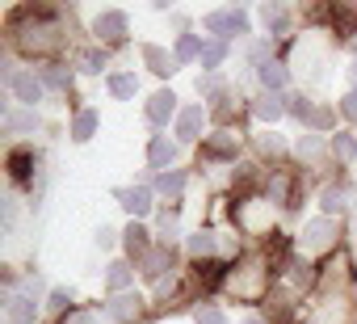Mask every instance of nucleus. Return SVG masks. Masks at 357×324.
<instances>
[{
  "instance_id": "nucleus-1",
  "label": "nucleus",
  "mask_w": 357,
  "mask_h": 324,
  "mask_svg": "<svg viewBox=\"0 0 357 324\" xmlns=\"http://www.w3.org/2000/svg\"><path fill=\"white\" fill-rule=\"evenodd\" d=\"M332 240H336V223H332V219H311V223L303 228V249H307V253H324Z\"/></svg>"
},
{
  "instance_id": "nucleus-2",
  "label": "nucleus",
  "mask_w": 357,
  "mask_h": 324,
  "mask_svg": "<svg viewBox=\"0 0 357 324\" xmlns=\"http://www.w3.org/2000/svg\"><path fill=\"white\" fill-rule=\"evenodd\" d=\"M139 311H143L139 295H114V299H109V307H105V316H109L114 324H135V320H139Z\"/></svg>"
},
{
  "instance_id": "nucleus-3",
  "label": "nucleus",
  "mask_w": 357,
  "mask_h": 324,
  "mask_svg": "<svg viewBox=\"0 0 357 324\" xmlns=\"http://www.w3.org/2000/svg\"><path fill=\"white\" fill-rule=\"evenodd\" d=\"M93 30H97V38H105V43H118V38L126 34V13H118V9H105V13L93 22Z\"/></svg>"
},
{
  "instance_id": "nucleus-4",
  "label": "nucleus",
  "mask_w": 357,
  "mask_h": 324,
  "mask_svg": "<svg viewBox=\"0 0 357 324\" xmlns=\"http://www.w3.org/2000/svg\"><path fill=\"white\" fill-rule=\"evenodd\" d=\"M261 282H265V270H261V261H252L240 278H231V286H236V295H244V299H257L261 295Z\"/></svg>"
},
{
  "instance_id": "nucleus-5",
  "label": "nucleus",
  "mask_w": 357,
  "mask_h": 324,
  "mask_svg": "<svg viewBox=\"0 0 357 324\" xmlns=\"http://www.w3.org/2000/svg\"><path fill=\"white\" fill-rule=\"evenodd\" d=\"M9 89H13V93H17V101H26V105L43 101V84H38L30 72H17V76H9Z\"/></svg>"
},
{
  "instance_id": "nucleus-6",
  "label": "nucleus",
  "mask_w": 357,
  "mask_h": 324,
  "mask_svg": "<svg viewBox=\"0 0 357 324\" xmlns=\"http://www.w3.org/2000/svg\"><path fill=\"white\" fill-rule=\"evenodd\" d=\"M34 316H38L34 295H13L9 299V324H34Z\"/></svg>"
},
{
  "instance_id": "nucleus-7",
  "label": "nucleus",
  "mask_w": 357,
  "mask_h": 324,
  "mask_svg": "<svg viewBox=\"0 0 357 324\" xmlns=\"http://www.w3.org/2000/svg\"><path fill=\"white\" fill-rule=\"evenodd\" d=\"M17 43H22L26 51H51V47H55V30H51V26H34V30L17 34Z\"/></svg>"
},
{
  "instance_id": "nucleus-8",
  "label": "nucleus",
  "mask_w": 357,
  "mask_h": 324,
  "mask_svg": "<svg viewBox=\"0 0 357 324\" xmlns=\"http://www.w3.org/2000/svg\"><path fill=\"white\" fill-rule=\"evenodd\" d=\"M202 105H190V110H181L176 114V135L181 139H198V131H202Z\"/></svg>"
},
{
  "instance_id": "nucleus-9",
  "label": "nucleus",
  "mask_w": 357,
  "mask_h": 324,
  "mask_svg": "<svg viewBox=\"0 0 357 324\" xmlns=\"http://www.w3.org/2000/svg\"><path fill=\"white\" fill-rule=\"evenodd\" d=\"M172 110H176V97H172V93H155V97L147 101V118H151L155 126H164V122L172 118Z\"/></svg>"
},
{
  "instance_id": "nucleus-10",
  "label": "nucleus",
  "mask_w": 357,
  "mask_h": 324,
  "mask_svg": "<svg viewBox=\"0 0 357 324\" xmlns=\"http://www.w3.org/2000/svg\"><path fill=\"white\" fill-rule=\"evenodd\" d=\"M143 59H147V68H151V72H160V76L176 72V59H172L168 51H160V47H143Z\"/></svg>"
},
{
  "instance_id": "nucleus-11",
  "label": "nucleus",
  "mask_w": 357,
  "mask_h": 324,
  "mask_svg": "<svg viewBox=\"0 0 357 324\" xmlns=\"http://www.w3.org/2000/svg\"><path fill=\"white\" fill-rule=\"evenodd\" d=\"M147 156H151V165H155V169H164V165H172L176 143H168L164 135H155V139H151V147H147Z\"/></svg>"
},
{
  "instance_id": "nucleus-12",
  "label": "nucleus",
  "mask_w": 357,
  "mask_h": 324,
  "mask_svg": "<svg viewBox=\"0 0 357 324\" xmlns=\"http://www.w3.org/2000/svg\"><path fill=\"white\" fill-rule=\"evenodd\" d=\"M34 126H38V114L34 110H9L5 114V131H13V135L17 131H34Z\"/></svg>"
},
{
  "instance_id": "nucleus-13",
  "label": "nucleus",
  "mask_w": 357,
  "mask_h": 324,
  "mask_svg": "<svg viewBox=\"0 0 357 324\" xmlns=\"http://www.w3.org/2000/svg\"><path fill=\"white\" fill-rule=\"evenodd\" d=\"M244 26H248L244 13H211V17H206V30H236V34H240Z\"/></svg>"
},
{
  "instance_id": "nucleus-14",
  "label": "nucleus",
  "mask_w": 357,
  "mask_h": 324,
  "mask_svg": "<svg viewBox=\"0 0 357 324\" xmlns=\"http://www.w3.org/2000/svg\"><path fill=\"white\" fill-rule=\"evenodd\" d=\"M282 97L278 93H265V97H257V118H265V122H273V118H282Z\"/></svg>"
},
{
  "instance_id": "nucleus-15",
  "label": "nucleus",
  "mask_w": 357,
  "mask_h": 324,
  "mask_svg": "<svg viewBox=\"0 0 357 324\" xmlns=\"http://www.w3.org/2000/svg\"><path fill=\"white\" fill-rule=\"evenodd\" d=\"M118 198H122V207L130 211V215H147V190H118Z\"/></svg>"
},
{
  "instance_id": "nucleus-16",
  "label": "nucleus",
  "mask_w": 357,
  "mask_h": 324,
  "mask_svg": "<svg viewBox=\"0 0 357 324\" xmlns=\"http://www.w3.org/2000/svg\"><path fill=\"white\" fill-rule=\"evenodd\" d=\"M93 131H97V114H93V110H80V114H76V122H72V139H80V143H84Z\"/></svg>"
},
{
  "instance_id": "nucleus-17",
  "label": "nucleus",
  "mask_w": 357,
  "mask_h": 324,
  "mask_svg": "<svg viewBox=\"0 0 357 324\" xmlns=\"http://www.w3.org/2000/svg\"><path fill=\"white\" fill-rule=\"evenodd\" d=\"M215 249H219V236H215V232H194V236H190V253H194V257H206V253H215Z\"/></svg>"
},
{
  "instance_id": "nucleus-18",
  "label": "nucleus",
  "mask_w": 357,
  "mask_h": 324,
  "mask_svg": "<svg viewBox=\"0 0 357 324\" xmlns=\"http://www.w3.org/2000/svg\"><path fill=\"white\" fill-rule=\"evenodd\" d=\"M130 278H135V274H130V265H126V261H114V265H109V274H105L109 290H126V286H130Z\"/></svg>"
},
{
  "instance_id": "nucleus-19",
  "label": "nucleus",
  "mask_w": 357,
  "mask_h": 324,
  "mask_svg": "<svg viewBox=\"0 0 357 324\" xmlns=\"http://www.w3.org/2000/svg\"><path fill=\"white\" fill-rule=\"evenodd\" d=\"M164 270H168V253H164V249H155V253L143 257V274H147V278H160Z\"/></svg>"
},
{
  "instance_id": "nucleus-20",
  "label": "nucleus",
  "mask_w": 357,
  "mask_h": 324,
  "mask_svg": "<svg viewBox=\"0 0 357 324\" xmlns=\"http://www.w3.org/2000/svg\"><path fill=\"white\" fill-rule=\"evenodd\" d=\"M109 93H114V97H135V93H139V80H135V76H114V80H109Z\"/></svg>"
},
{
  "instance_id": "nucleus-21",
  "label": "nucleus",
  "mask_w": 357,
  "mask_h": 324,
  "mask_svg": "<svg viewBox=\"0 0 357 324\" xmlns=\"http://www.w3.org/2000/svg\"><path fill=\"white\" fill-rule=\"evenodd\" d=\"M126 249H130V253H139V257H147V232L130 223V228H126Z\"/></svg>"
},
{
  "instance_id": "nucleus-22",
  "label": "nucleus",
  "mask_w": 357,
  "mask_h": 324,
  "mask_svg": "<svg viewBox=\"0 0 357 324\" xmlns=\"http://www.w3.org/2000/svg\"><path fill=\"white\" fill-rule=\"evenodd\" d=\"M223 55H227V47H223V43H206V47H202V68H219V64H223Z\"/></svg>"
},
{
  "instance_id": "nucleus-23",
  "label": "nucleus",
  "mask_w": 357,
  "mask_h": 324,
  "mask_svg": "<svg viewBox=\"0 0 357 324\" xmlns=\"http://www.w3.org/2000/svg\"><path fill=\"white\" fill-rule=\"evenodd\" d=\"M282 80H286V72H282L278 64H261V84H265V89H278Z\"/></svg>"
},
{
  "instance_id": "nucleus-24",
  "label": "nucleus",
  "mask_w": 357,
  "mask_h": 324,
  "mask_svg": "<svg viewBox=\"0 0 357 324\" xmlns=\"http://www.w3.org/2000/svg\"><path fill=\"white\" fill-rule=\"evenodd\" d=\"M206 152H211V156H231L236 143H231V135H215V139L206 143Z\"/></svg>"
},
{
  "instance_id": "nucleus-25",
  "label": "nucleus",
  "mask_w": 357,
  "mask_h": 324,
  "mask_svg": "<svg viewBox=\"0 0 357 324\" xmlns=\"http://www.w3.org/2000/svg\"><path fill=\"white\" fill-rule=\"evenodd\" d=\"M160 190H164V194H181V190H185V173H164V177H160Z\"/></svg>"
},
{
  "instance_id": "nucleus-26",
  "label": "nucleus",
  "mask_w": 357,
  "mask_h": 324,
  "mask_svg": "<svg viewBox=\"0 0 357 324\" xmlns=\"http://www.w3.org/2000/svg\"><path fill=\"white\" fill-rule=\"evenodd\" d=\"M194 55H202V47H198L194 34H185L181 43H176V59H194Z\"/></svg>"
},
{
  "instance_id": "nucleus-27",
  "label": "nucleus",
  "mask_w": 357,
  "mask_h": 324,
  "mask_svg": "<svg viewBox=\"0 0 357 324\" xmlns=\"http://www.w3.org/2000/svg\"><path fill=\"white\" fill-rule=\"evenodd\" d=\"M9 165H13V177H26L34 160H30V152H13V156H9Z\"/></svg>"
},
{
  "instance_id": "nucleus-28",
  "label": "nucleus",
  "mask_w": 357,
  "mask_h": 324,
  "mask_svg": "<svg viewBox=\"0 0 357 324\" xmlns=\"http://www.w3.org/2000/svg\"><path fill=\"white\" fill-rule=\"evenodd\" d=\"M319 152H324V143H319L315 135H303V139H298V156H307V160H315Z\"/></svg>"
},
{
  "instance_id": "nucleus-29",
  "label": "nucleus",
  "mask_w": 357,
  "mask_h": 324,
  "mask_svg": "<svg viewBox=\"0 0 357 324\" xmlns=\"http://www.w3.org/2000/svg\"><path fill=\"white\" fill-rule=\"evenodd\" d=\"M101 68H105V55H97V51L80 55V72H101Z\"/></svg>"
},
{
  "instance_id": "nucleus-30",
  "label": "nucleus",
  "mask_w": 357,
  "mask_h": 324,
  "mask_svg": "<svg viewBox=\"0 0 357 324\" xmlns=\"http://www.w3.org/2000/svg\"><path fill=\"white\" fill-rule=\"evenodd\" d=\"M332 152H336V156H344V160H349V156H357V143H353V135H336Z\"/></svg>"
},
{
  "instance_id": "nucleus-31",
  "label": "nucleus",
  "mask_w": 357,
  "mask_h": 324,
  "mask_svg": "<svg viewBox=\"0 0 357 324\" xmlns=\"http://www.w3.org/2000/svg\"><path fill=\"white\" fill-rule=\"evenodd\" d=\"M340 316H344V307L336 303V307H324V311H315V320H311V324H340Z\"/></svg>"
},
{
  "instance_id": "nucleus-32",
  "label": "nucleus",
  "mask_w": 357,
  "mask_h": 324,
  "mask_svg": "<svg viewBox=\"0 0 357 324\" xmlns=\"http://www.w3.org/2000/svg\"><path fill=\"white\" fill-rule=\"evenodd\" d=\"M324 211L332 215V211H344V194L340 190H324Z\"/></svg>"
},
{
  "instance_id": "nucleus-33",
  "label": "nucleus",
  "mask_w": 357,
  "mask_h": 324,
  "mask_svg": "<svg viewBox=\"0 0 357 324\" xmlns=\"http://www.w3.org/2000/svg\"><path fill=\"white\" fill-rule=\"evenodd\" d=\"M68 80H72V76H68L63 68H47V84H51V89H68Z\"/></svg>"
},
{
  "instance_id": "nucleus-34",
  "label": "nucleus",
  "mask_w": 357,
  "mask_h": 324,
  "mask_svg": "<svg viewBox=\"0 0 357 324\" xmlns=\"http://www.w3.org/2000/svg\"><path fill=\"white\" fill-rule=\"evenodd\" d=\"M257 147H261L265 156H278V152H282V139H278V135H261V139H257Z\"/></svg>"
},
{
  "instance_id": "nucleus-35",
  "label": "nucleus",
  "mask_w": 357,
  "mask_h": 324,
  "mask_svg": "<svg viewBox=\"0 0 357 324\" xmlns=\"http://www.w3.org/2000/svg\"><path fill=\"white\" fill-rule=\"evenodd\" d=\"M261 22L265 26H282V9L278 5H261Z\"/></svg>"
},
{
  "instance_id": "nucleus-36",
  "label": "nucleus",
  "mask_w": 357,
  "mask_h": 324,
  "mask_svg": "<svg viewBox=\"0 0 357 324\" xmlns=\"http://www.w3.org/2000/svg\"><path fill=\"white\" fill-rule=\"evenodd\" d=\"M198 324H227V320H223V311L206 307V311H198Z\"/></svg>"
},
{
  "instance_id": "nucleus-37",
  "label": "nucleus",
  "mask_w": 357,
  "mask_h": 324,
  "mask_svg": "<svg viewBox=\"0 0 357 324\" xmlns=\"http://www.w3.org/2000/svg\"><path fill=\"white\" fill-rule=\"evenodd\" d=\"M160 236H164V240H172V236H176V219H172V215H164V219H160Z\"/></svg>"
},
{
  "instance_id": "nucleus-38",
  "label": "nucleus",
  "mask_w": 357,
  "mask_h": 324,
  "mask_svg": "<svg viewBox=\"0 0 357 324\" xmlns=\"http://www.w3.org/2000/svg\"><path fill=\"white\" fill-rule=\"evenodd\" d=\"M340 110H344V118H357V93H349V97L340 101Z\"/></svg>"
},
{
  "instance_id": "nucleus-39",
  "label": "nucleus",
  "mask_w": 357,
  "mask_h": 324,
  "mask_svg": "<svg viewBox=\"0 0 357 324\" xmlns=\"http://www.w3.org/2000/svg\"><path fill=\"white\" fill-rule=\"evenodd\" d=\"M97 244H101V249H109V244H114V232H109V228H101V232H97Z\"/></svg>"
},
{
  "instance_id": "nucleus-40",
  "label": "nucleus",
  "mask_w": 357,
  "mask_h": 324,
  "mask_svg": "<svg viewBox=\"0 0 357 324\" xmlns=\"http://www.w3.org/2000/svg\"><path fill=\"white\" fill-rule=\"evenodd\" d=\"M68 324H97V320L89 311H76V316H68Z\"/></svg>"
},
{
  "instance_id": "nucleus-41",
  "label": "nucleus",
  "mask_w": 357,
  "mask_h": 324,
  "mask_svg": "<svg viewBox=\"0 0 357 324\" xmlns=\"http://www.w3.org/2000/svg\"><path fill=\"white\" fill-rule=\"evenodd\" d=\"M353 76H357V64H353Z\"/></svg>"
}]
</instances>
